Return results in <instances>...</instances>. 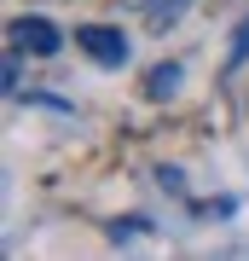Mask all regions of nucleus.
Wrapping results in <instances>:
<instances>
[{
  "mask_svg": "<svg viewBox=\"0 0 249 261\" xmlns=\"http://www.w3.org/2000/svg\"><path fill=\"white\" fill-rule=\"evenodd\" d=\"M75 47H81L99 70H122L133 58V41L122 35L116 23H75Z\"/></svg>",
  "mask_w": 249,
  "mask_h": 261,
  "instance_id": "f257e3e1",
  "label": "nucleus"
},
{
  "mask_svg": "<svg viewBox=\"0 0 249 261\" xmlns=\"http://www.w3.org/2000/svg\"><path fill=\"white\" fill-rule=\"evenodd\" d=\"M6 41H12L18 53H29V58H58V47H64V29H58L52 18H12Z\"/></svg>",
  "mask_w": 249,
  "mask_h": 261,
  "instance_id": "f03ea898",
  "label": "nucleus"
},
{
  "mask_svg": "<svg viewBox=\"0 0 249 261\" xmlns=\"http://www.w3.org/2000/svg\"><path fill=\"white\" fill-rule=\"evenodd\" d=\"M180 82H185V64H180V58H174V64H157V70H151L145 75V99H174L180 93Z\"/></svg>",
  "mask_w": 249,
  "mask_h": 261,
  "instance_id": "7ed1b4c3",
  "label": "nucleus"
},
{
  "mask_svg": "<svg viewBox=\"0 0 249 261\" xmlns=\"http://www.w3.org/2000/svg\"><path fill=\"white\" fill-rule=\"evenodd\" d=\"M249 64V12L232 23V47H226V70H243Z\"/></svg>",
  "mask_w": 249,
  "mask_h": 261,
  "instance_id": "20e7f679",
  "label": "nucleus"
},
{
  "mask_svg": "<svg viewBox=\"0 0 249 261\" xmlns=\"http://www.w3.org/2000/svg\"><path fill=\"white\" fill-rule=\"evenodd\" d=\"M139 232H151L145 215H128V221H116V226H110V238H116V244H122V238H139Z\"/></svg>",
  "mask_w": 249,
  "mask_h": 261,
  "instance_id": "39448f33",
  "label": "nucleus"
}]
</instances>
